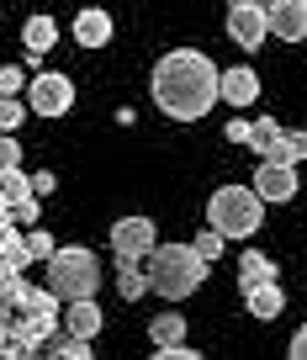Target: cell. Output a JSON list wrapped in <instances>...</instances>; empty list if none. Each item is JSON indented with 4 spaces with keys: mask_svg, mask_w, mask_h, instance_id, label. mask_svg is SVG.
I'll return each mask as SVG.
<instances>
[{
    "mask_svg": "<svg viewBox=\"0 0 307 360\" xmlns=\"http://www.w3.org/2000/svg\"><path fill=\"white\" fill-rule=\"evenodd\" d=\"M148 90H154V106H159L170 122H202L217 101H223V75L207 53L196 48H170V53L154 64L148 75Z\"/></svg>",
    "mask_w": 307,
    "mask_h": 360,
    "instance_id": "6da1fadb",
    "label": "cell"
},
{
    "mask_svg": "<svg viewBox=\"0 0 307 360\" xmlns=\"http://www.w3.org/2000/svg\"><path fill=\"white\" fill-rule=\"evenodd\" d=\"M58 302L64 297L53 286H32L22 276H6L0 286V318H6V360H27L48 345V334H58Z\"/></svg>",
    "mask_w": 307,
    "mask_h": 360,
    "instance_id": "7a4b0ae2",
    "label": "cell"
},
{
    "mask_svg": "<svg viewBox=\"0 0 307 360\" xmlns=\"http://www.w3.org/2000/svg\"><path fill=\"white\" fill-rule=\"evenodd\" d=\"M207 265H212V259L196 244H154V255L143 259L148 286H154V297H164V302H185L191 292H202Z\"/></svg>",
    "mask_w": 307,
    "mask_h": 360,
    "instance_id": "3957f363",
    "label": "cell"
},
{
    "mask_svg": "<svg viewBox=\"0 0 307 360\" xmlns=\"http://www.w3.org/2000/svg\"><path fill=\"white\" fill-rule=\"evenodd\" d=\"M207 223L228 238H254L265 223V196L254 186H217L207 202Z\"/></svg>",
    "mask_w": 307,
    "mask_h": 360,
    "instance_id": "277c9868",
    "label": "cell"
},
{
    "mask_svg": "<svg viewBox=\"0 0 307 360\" xmlns=\"http://www.w3.org/2000/svg\"><path fill=\"white\" fill-rule=\"evenodd\" d=\"M48 286H53L64 302H80V297L101 292V259L91 249H58L48 259Z\"/></svg>",
    "mask_w": 307,
    "mask_h": 360,
    "instance_id": "5b68a950",
    "label": "cell"
},
{
    "mask_svg": "<svg viewBox=\"0 0 307 360\" xmlns=\"http://www.w3.org/2000/svg\"><path fill=\"white\" fill-rule=\"evenodd\" d=\"M27 106L37 117H64L74 106V79L69 75H53V69H37L32 85H27Z\"/></svg>",
    "mask_w": 307,
    "mask_h": 360,
    "instance_id": "8992f818",
    "label": "cell"
},
{
    "mask_svg": "<svg viewBox=\"0 0 307 360\" xmlns=\"http://www.w3.org/2000/svg\"><path fill=\"white\" fill-rule=\"evenodd\" d=\"M154 244H159V233H154L148 217H122V223H112V255H117V265H143V259L154 255Z\"/></svg>",
    "mask_w": 307,
    "mask_h": 360,
    "instance_id": "52a82bcc",
    "label": "cell"
},
{
    "mask_svg": "<svg viewBox=\"0 0 307 360\" xmlns=\"http://www.w3.org/2000/svg\"><path fill=\"white\" fill-rule=\"evenodd\" d=\"M228 37L254 53V48L270 37V6H228Z\"/></svg>",
    "mask_w": 307,
    "mask_h": 360,
    "instance_id": "ba28073f",
    "label": "cell"
},
{
    "mask_svg": "<svg viewBox=\"0 0 307 360\" xmlns=\"http://www.w3.org/2000/svg\"><path fill=\"white\" fill-rule=\"evenodd\" d=\"M254 191H260L265 202H292L296 196V165H286V159H260V165H254Z\"/></svg>",
    "mask_w": 307,
    "mask_h": 360,
    "instance_id": "9c48e42d",
    "label": "cell"
},
{
    "mask_svg": "<svg viewBox=\"0 0 307 360\" xmlns=\"http://www.w3.org/2000/svg\"><path fill=\"white\" fill-rule=\"evenodd\" d=\"M270 37L302 43L307 37V0H270Z\"/></svg>",
    "mask_w": 307,
    "mask_h": 360,
    "instance_id": "30bf717a",
    "label": "cell"
},
{
    "mask_svg": "<svg viewBox=\"0 0 307 360\" xmlns=\"http://www.w3.org/2000/svg\"><path fill=\"white\" fill-rule=\"evenodd\" d=\"M0 265H6V276H22V270L32 265V249H27L22 223H0Z\"/></svg>",
    "mask_w": 307,
    "mask_h": 360,
    "instance_id": "8fae6325",
    "label": "cell"
},
{
    "mask_svg": "<svg viewBox=\"0 0 307 360\" xmlns=\"http://www.w3.org/2000/svg\"><path fill=\"white\" fill-rule=\"evenodd\" d=\"M254 96H260V75H254L249 64L223 69V101H228V106H249Z\"/></svg>",
    "mask_w": 307,
    "mask_h": 360,
    "instance_id": "7c38bea8",
    "label": "cell"
},
{
    "mask_svg": "<svg viewBox=\"0 0 307 360\" xmlns=\"http://www.w3.org/2000/svg\"><path fill=\"white\" fill-rule=\"evenodd\" d=\"M244 307L265 323V318H275V313L286 307V292H281L275 281H254V286H244Z\"/></svg>",
    "mask_w": 307,
    "mask_h": 360,
    "instance_id": "4fadbf2b",
    "label": "cell"
},
{
    "mask_svg": "<svg viewBox=\"0 0 307 360\" xmlns=\"http://www.w3.org/2000/svg\"><path fill=\"white\" fill-rule=\"evenodd\" d=\"M64 334H80V339H96V334H101V307H96V297H80V302H69V313H64Z\"/></svg>",
    "mask_w": 307,
    "mask_h": 360,
    "instance_id": "5bb4252c",
    "label": "cell"
},
{
    "mask_svg": "<svg viewBox=\"0 0 307 360\" xmlns=\"http://www.w3.org/2000/svg\"><path fill=\"white\" fill-rule=\"evenodd\" d=\"M74 37H80V48H106V43H112V16L96 11V6L80 11V16H74Z\"/></svg>",
    "mask_w": 307,
    "mask_h": 360,
    "instance_id": "9a60e30c",
    "label": "cell"
},
{
    "mask_svg": "<svg viewBox=\"0 0 307 360\" xmlns=\"http://www.w3.org/2000/svg\"><path fill=\"white\" fill-rule=\"evenodd\" d=\"M254 154L260 159H286V127L275 122V117H260V122H254Z\"/></svg>",
    "mask_w": 307,
    "mask_h": 360,
    "instance_id": "2e32d148",
    "label": "cell"
},
{
    "mask_svg": "<svg viewBox=\"0 0 307 360\" xmlns=\"http://www.w3.org/2000/svg\"><path fill=\"white\" fill-rule=\"evenodd\" d=\"M275 276H281V270H275L270 255H260V249H244L239 255V292L254 286V281H275Z\"/></svg>",
    "mask_w": 307,
    "mask_h": 360,
    "instance_id": "e0dca14e",
    "label": "cell"
},
{
    "mask_svg": "<svg viewBox=\"0 0 307 360\" xmlns=\"http://www.w3.org/2000/svg\"><path fill=\"white\" fill-rule=\"evenodd\" d=\"M22 43H27V53H48V48L58 43V27H53V16H27V27H22Z\"/></svg>",
    "mask_w": 307,
    "mask_h": 360,
    "instance_id": "ac0fdd59",
    "label": "cell"
},
{
    "mask_svg": "<svg viewBox=\"0 0 307 360\" xmlns=\"http://www.w3.org/2000/svg\"><path fill=\"white\" fill-rule=\"evenodd\" d=\"M117 292H122L127 302L148 297V292H154V286H148V270H138V265H117Z\"/></svg>",
    "mask_w": 307,
    "mask_h": 360,
    "instance_id": "d6986e66",
    "label": "cell"
},
{
    "mask_svg": "<svg viewBox=\"0 0 307 360\" xmlns=\"http://www.w3.org/2000/svg\"><path fill=\"white\" fill-rule=\"evenodd\" d=\"M148 339H154V345H181V339H185V318L181 313L154 318V323H148Z\"/></svg>",
    "mask_w": 307,
    "mask_h": 360,
    "instance_id": "ffe728a7",
    "label": "cell"
},
{
    "mask_svg": "<svg viewBox=\"0 0 307 360\" xmlns=\"http://www.w3.org/2000/svg\"><path fill=\"white\" fill-rule=\"evenodd\" d=\"M48 355L53 360H91V339L69 334V339H58V345H48Z\"/></svg>",
    "mask_w": 307,
    "mask_h": 360,
    "instance_id": "44dd1931",
    "label": "cell"
},
{
    "mask_svg": "<svg viewBox=\"0 0 307 360\" xmlns=\"http://www.w3.org/2000/svg\"><path fill=\"white\" fill-rule=\"evenodd\" d=\"M27 112H32V106H22L16 96H6V106H0V127H6V133H16V127L27 122Z\"/></svg>",
    "mask_w": 307,
    "mask_h": 360,
    "instance_id": "7402d4cb",
    "label": "cell"
},
{
    "mask_svg": "<svg viewBox=\"0 0 307 360\" xmlns=\"http://www.w3.org/2000/svg\"><path fill=\"white\" fill-rule=\"evenodd\" d=\"M27 249H32V259H53V255H58V244L43 233V228H32V233H27Z\"/></svg>",
    "mask_w": 307,
    "mask_h": 360,
    "instance_id": "603a6c76",
    "label": "cell"
},
{
    "mask_svg": "<svg viewBox=\"0 0 307 360\" xmlns=\"http://www.w3.org/2000/svg\"><path fill=\"white\" fill-rule=\"evenodd\" d=\"M223 244H228V233H217V228H207V233L196 238V249H202L207 259H217V255H223Z\"/></svg>",
    "mask_w": 307,
    "mask_h": 360,
    "instance_id": "cb8c5ba5",
    "label": "cell"
},
{
    "mask_svg": "<svg viewBox=\"0 0 307 360\" xmlns=\"http://www.w3.org/2000/svg\"><path fill=\"white\" fill-rule=\"evenodd\" d=\"M307 159V127L302 133H286V165H302Z\"/></svg>",
    "mask_w": 307,
    "mask_h": 360,
    "instance_id": "d4e9b609",
    "label": "cell"
},
{
    "mask_svg": "<svg viewBox=\"0 0 307 360\" xmlns=\"http://www.w3.org/2000/svg\"><path fill=\"white\" fill-rule=\"evenodd\" d=\"M22 85H32V79H27L22 69H11V64L0 69V96H16V90H22Z\"/></svg>",
    "mask_w": 307,
    "mask_h": 360,
    "instance_id": "484cf974",
    "label": "cell"
},
{
    "mask_svg": "<svg viewBox=\"0 0 307 360\" xmlns=\"http://www.w3.org/2000/svg\"><path fill=\"white\" fill-rule=\"evenodd\" d=\"M228 143H254V122L249 117H233V122H228Z\"/></svg>",
    "mask_w": 307,
    "mask_h": 360,
    "instance_id": "4316f807",
    "label": "cell"
},
{
    "mask_svg": "<svg viewBox=\"0 0 307 360\" xmlns=\"http://www.w3.org/2000/svg\"><path fill=\"white\" fill-rule=\"evenodd\" d=\"M32 186H37V196H53V191H58V175H53V169H37Z\"/></svg>",
    "mask_w": 307,
    "mask_h": 360,
    "instance_id": "83f0119b",
    "label": "cell"
},
{
    "mask_svg": "<svg viewBox=\"0 0 307 360\" xmlns=\"http://www.w3.org/2000/svg\"><path fill=\"white\" fill-rule=\"evenodd\" d=\"M0 165H22V143L6 133V148H0Z\"/></svg>",
    "mask_w": 307,
    "mask_h": 360,
    "instance_id": "f1b7e54d",
    "label": "cell"
},
{
    "mask_svg": "<svg viewBox=\"0 0 307 360\" xmlns=\"http://www.w3.org/2000/svg\"><path fill=\"white\" fill-rule=\"evenodd\" d=\"M286 349H292V360H307V323L292 334V345H286Z\"/></svg>",
    "mask_w": 307,
    "mask_h": 360,
    "instance_id": "f546056e",
    "label": "cell"
},
{
    "mask_svg": "<svg viewBox=\"0 0 307 360\" xmlns=\"http://www.w3.org/2000/svg\"><path fill=\"white\" fill-rule=\"evenodd\" d=\"M228 6H270V0H228Z\"/></svg>",
    "mask_w": 307,
    "mask_h": 360,
    "instance_id": "4dcf8cb0",
    "label": "cell"
}]
</instances>
